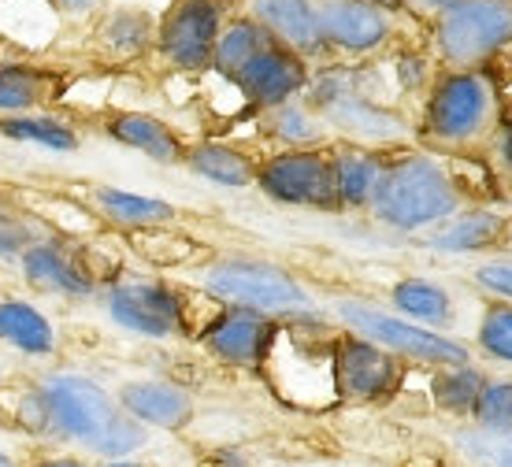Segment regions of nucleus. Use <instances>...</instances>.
I'll return each instance as SVG.
<instances>
[{"mask_svg":"<svg viewBox=\"0 0 512 467\" xmlns=\"http://www.w3.org/2000/svg\"><path fill=\"white\" fill-rule=\"evenodd\" d=\"M34 386L45 408V445L86 456L93 464H108V460H134L153 442V434L138 427L119 408L116 393L93 375L49 371Z\"/></svg>","mask_w":512,"mask_h":467,"instance_id":"1","label":"nucleus"},{"mask_svg":"<svg viewBox=\"0 0 512 467\" xmlns=\"http://www.w3.org/2000/svg\"><path fill=\"white\" fill-rule=\"evenodd\" d=\"M464 208L461 182L453 175L446 160H438L435 152H401L386 156L383 175L375 182L372 204L368 212L379 227L397 230V234H420L438 223H446L449 215Z\"/></svg>","mask_w":512,"mask_h":467,"instance_id":"2","label":"nucleus"},{"mask_svg":"<svg viewBox=\"0 0 512 467\" xmlns=\"http://www.w3.org/2000/svg\"><path fill=\"white\" fill-rule=\"evenodd\" d=\"M334 338L323 312L275 319V338L260 364L279 401L290 408H331L334 397Z\"/></svg>","mask_w":512,"mask_h":467,"instance_id":"3","label":"nucleus"},{"mask_svg":"<svg viewBox=\"0 0 512 467\" xmlns=\"http://www.w3.org/2000/svg\"><path fill=\"white\" fill-rule=\"evenodd\" d=\"M498 123V89L487 71H442L427 93L420 134L435 149L461 152L494 134Z\"/></svg>","mask_w":512,"mask_h":467,"instance_id":"4","label":"nucleus"},{"mask_svg":"<svg viewBox=\"0 0 512 467\" xmlns=\"http://www.w3.org/2000/svg\"><path fill=\"white\" fill-rule=\"evenodd\" d=\"M201 290L227 308H249L268 319L312 312V293L286 267L256 256H219L201 271Z\"/></svg>","mask_w":512,"mask_h":467,"instance_id":"5","label":"nucleus"},{"mask_svg":"<svg viewBox=\"0 0 512 467\" xmlns=\"http://www.w3.org/2000/svg\"><path fill=\"white\" fill-rule=\"evenodd\" d=\"M334 319L346 327V334H357V338L372 341L379 349H386L390 356H397L401 364H420V367H457V364H472V353L468 345L457 338H449L442 330H427L416 327L409 319L390 316L383 308L364 301H334Z\"/></svg>","mask_w":512,"mask_h":467,"instance_id":"6","label":"nucleus"},{"mask_svg":"<svg viewBox=\"0 0 512 467\" xmlns=\"http://www.w3.org/2000/svg\"><path fill=\"white\" fill-rule=\"evenodd\" d=\"M512 45V0H457L435 15V49L449 71H483Z\"/></svg>","mask_w":512,"mask_h":467,"instance_id":"7","label":"nucleus"},{"mask_svg":"<svg viewBox=\"0 0 512 467\" xmlns=\"http://www.w3.org/2000/svg\"><path fill=\"white\" fill-rule=\"evenodd\" d=\"M104 312L119 330L149 341L186 334V297L164 278L116 275L104 286Z\"/></svg>","mask_w":512,"mask_h":467,"instance_id":"8","label":"nucleus"},{"mask_svg":"<svg viewBox=\"0 0 512 467\" xmlns=\"http://www.w3.org/2000/svg\"><path fill=\"white\" fill-rule=\"evenodd\" d=\"M260 193L286 208H308V212H342L338 190H334L331 149H279L268 160L256 164Z\"/></svg>","mask_w":512,"mask_h":467,"instance_id":"9","label":"nucleus"},{"mask_svg":"<svg viewBox=\"0 0 512 467\" xmlns=\"http://www.w3.org/2000/svg\"><path fill=\"white\" fill-rule=\"evenodd\" d=\"M219 30H223V0H175L156 26L153 49L179 75H205L212 71Z\"/></svg>","mask_w":512,"mask_h":467,"instance_id":"10","label":"nucleus"},{"mask_svg":"<svg viewBox=\"0 0 512 467\" xmlns=\"http://www.w3.org/2000/svg\"><path fill=\"white\" fill-rule=\"evenodd\" d=\"M405 382V364L357 334L334 338V397L338 404H383Z\"/></svg>","mask_w":512,"mask_h":467,"instance_id":"11","label":"nucleus"},{"mask_svg":"<svg viewBox=\"0 0 512 467\" xmlns=\"http://www.w3.org/2000/svg\"><path fill=\"white\" fill-rule=\"evenodd\" d=\"M316 23L327 52L353 60L375 56L394 34V19L372 0H316Z\"/></svg>","mask_w":512,"mask_h":467,"instance_id":"12","label":"nucleus"},{"mask_svg":"<svg viewBox=\"0 0 512 467\" xmlns=\"http://www.w3.org/2000/svg\"><path fill=\"white\" fill-rule=\"evenodd\" d=\"M308 82H312V64L271 41L268 49L256 52L253 60L234 75L231 86L238 89L242 104H249L256 112H271L279 104L301 101Z\"/></svg>","mask_w":512,"mask_h":467,"instance_id":"13","label":"nucleus"},{"mask_svg":"<svg viewBox=\"0 0 512 467\" xmlns=\"http://www.w3.org/2000/svg\"><path fill=\"white\" fill-rule=\"evenodd\" d=\"M271 338H275V319L249 308H227V304H219L201 327L205 353L234 371H260Z\"/></svg>","mask_w":512,"mask_h":467,"instance_id":"14","label":"nucleus"},{"mask_svg":"<svg viewBox=\"0 0 512 467\" xmlns=\"http://www.w3.org/2000/svg\"><path fill=\"white\" fill-rule=\"evenodd\" d=\"M19 271H23L26 286L38 293H52V297H67V301H86V297H97V278L90 275V267L82 260V245L67 238H49L34 241L19 260Z\"/></svg>","mask_w":512,"mask_h":467,"instance_id":"15","label":"nucleus"},{"mask_svg":"<svg viewBox=\"0 0 512 467\" xmlns=\"http://www.w3.org/2000/svg\"><path fill=\"white\" fill-rule=\"evenodd\" d=\"M119 408L127 412L138 427L149 434H179L193 423L197 401L193 393L175 379H160V375H145V379L119 382L116 390Z\"/></svg>","mask_w":512,"mask_h":467,"instance_id":"16","label":"nucleus"},{"mask_svg":"<svg viewBox=\"0 0 512 467\" xmlns=\"http://www.w3.org/2000/svg\"><path fill=\"white\" fill-rule=\"evenodd\" d=\"M249 19L275 45L297 52L308 64L327 56L320 38V23H316V0H253V15Z\"/></svg>","mask_w":512,"mask_h":467,"instance_id":"17","label":"nucleus"},{"mask_svg":"<svg viewBox=\"0 0 512 467\" xmlns=\"http://www.w3.org/2000/svg\"><path fill=\"white\" fill-rule=\"evenodd\" d=\"M104 134L123 145V149H134L141 152L145 160H153L160 167H179L186 160V141L182 134L167 119L153 112H116L108 115V123H104Z\"/></svg>","mask_w":512,"mask_h":467,"instance_id":"18","label":"nucleus"},{"mask_svg":"<svg viewBox=\"0 0 512 467\" xmlns=\"http://www.w3.org/2000/svg\"><path fill=\"white\" fill-rule=\"evenodd\" d=\"M90 208L97 212V219H104L108 227L123 230V234L171 227V223L179 219V208H175L171 201H164V197H149V193L123 190V186H93Z\"/></svg>","mask_w":512,"mask_h":467,"instance_id":"19","label":"nucleus"},{"mask_svg":"<svg viewBox=\"0 0 512 467\" xmlns=\"http://www.w3.org/2000/svg\"><path fill=\"white\" fill-rule=\"evenodd\" d=\"M505 227L509 215L494 212V208H461L457 215H449L446 223H438L423 245L435 253H483L505 241Z\"/></svg>","mask_w":512,"mask_h":467,"instance_id":"20","label":"nucleus"},{"mask_svg":"<svg viewBox=\"0 0 512 467\" xmlns=\"http://www.w3.org/2000/svg\"><path fill=\"white\" fill-rule=\"evenodd\" d=\"M0 345L30 360H49L60 349L52 319L34 301L0 297Z\"/></svg>","mask_w":512,"mask_h":467,"instance_id":"21","label":"nucleus"},{"mask_svg":"<svg viewBox=\"0 0 512 467\" xmlns=\"http://www.w3.org/2000/svg\"><path fill=\"white\" fill-rule=\"evenodd\" d=\"M331 164H334L338 208H349V212H368L375 182H379L383 164H386L383 152L364 149V145H338V149H331Z\"/></svg>","mask_w":512,"mask_h":467,"instance_id":"22","label":"nucleus"},{"mask_svg":"<svg viewBox=\"0 0 512 467\" xmlns=\"http://www.w3.org/2000/svg\"><path fill=\"white\" fill-rule=\"evenodd\" d=\"M182 164L190 167L197 178L223 186V190H249L256 182V160L238 145H227V141H197L186 149Z\"/></svg>","mask_w":512,"mask_h":467,"instance_id":"23","label":"nucleus"},{"mask_svg":"<svg viewBox=\"0 0 512 467\" xmlns=\"http://www.w3.org/2000/svg\"><path fill=\"white\" fill-rule=\"evenodd\" d=\"M390 304H394L397 316L416 323V327L442 330L453 323V297L438 282H431V278L409 275L401 278V282H394Z\"/></svg>","mask_w":512,"mask_h":467,"instance_id":"24","label":"nucleus"},{"mask_svg":"<svg viewBox=\"0 0 512 467\" xmlns=\"http://www.w3.org/2000/svg\"><path fill=\"white\" fill-rule=\"evenodd\" d=\"M0 138L19 141V145H38L49 152H75L82 145L75 123L49 112H23V115H0Z\"/></svg>","mask_w":512,"mask_h":467,"instance_id":"25","label":"nucleus"},{"mask_svg":"<svg viewBox=\"0 0 512 467\" xmlns=\"http://www.w3.org/2000/svg\"><path fill=\"white\" fill-rule=\"evenodd\" d=\"M487 371L475 364H457V367H438L431 379V401L438 404V412H446L453 419H472V408L479 401V393L487 386Z\"/></svg>","mask_w":512,"mask_h":467,"instance_id":"26","label":"nucleus"},{"mask_svg":"<svg viewBox=\"0 0 512 467\" xmlns=\"http://www.w3.org/2000/svg\"><path fill=\"white\" fill-rule=\"evenodd\" d=\"M260 115H264V134L271 141H279L282 149H320L323 141H327L323 119L305 101L279 104V108Z\"/></svg>","mask_w":512,"mask_h":467,"instance_id":"27","label":"nucleus"},{"mask_svg":"<svg viewBox=\"0 0 512 467\" xmlns=\"http://www.w3.org/2000/svg\"><path fill=\"white\" fill-rule=\"evenodd\" d=\"M271 38L253 23V19H234V23H223L216 41V52H212V75L223 78V82H234V75L242 71L249 60H253L260 49H268Z\"/></svg>","mask_w":512,"mask_h":467,"instance_id":"28","label":"nucleus"},{"mask_svg":"<svg viewBox=\"0 0 512 467\" xmlns=\"http://www.w3.org/2000/svg\"><path fill=\"white\" fill-rule=\"evenodd\" d=\"M52 97V78L30 64H0V115L34 112Z\"/></svg>","mask_w":512,"mask_h":467,"instance_id":"29","label":"nucleus"},{"mask_svg":"<svg viewBox=\"0 0 512 467\" xmlns=\"http://www.w3.org/2000/svg\"><path fill=\"white\" fill-rule=\"evenodd\" d=\"M153 19L149 12H134V8H123V12H112L108 15V23L101 30V45L116 60H134L141 52L153 49Z\"/></svg>","mask_w":512,"mask_h":467,"instance_id":"30","label":"nucleus"},{"mask_svg":"<svg viewBox=\"0 0 512 467\" xmlns=\"http://www.w3.org/2000/svg\"><path fill=\"white\" fill-rule=\"evenodd\" d=\"M127 238H130V249L153 267H182L201 253L197 241L179 234V230H171V227L138 230V234H127Z\"/></svg>","mask_w":512,"mask_h":467,"instance_id":"31","label":"nucleus"},{"mask_svg":"<svg viewBox=\"0 0 512 467\" xmlns=\"http://www.w3.org/2000/svg\"><path fill=\"white\" fill-rule=\"evenodd\" d=\"M49 238L34 215L0 193V260H19L34 241Z\"/></svg>","mask_w":512,"mask_h":467,"instance_id":"32","label":"nucleus"},{"mask_svg":"<svg viewBox=\"0 0 512 467\" xmlns=\"http://www.w3.org/2000/svg\"><path fill=\"white\" fill-rule=\"evenodd\" d=\"M472 427L487 430L494 438L512 434V379H487L472 408Z\"/></svg>","mask_w":512,"mask_h":467,"instance_id":"33","label":"nucleus"},{"mask_svg":"<svg viewBox=\"0 0 512 467\" xmlns=\"http://www.w3.org/2000/svg\"><path fill=\"white\" fill-rule=\"evenodd\" d=\"M475 345L479 353L498 360V364H512V304L494 301L483 308L479 327H475Z\"/></svg>","mask_w":512,"mask_h":467,"instance_id":"34","label":"nucleus"},{"mask_svg":"<svg viewBox=\"0 0 512 467\" xmlns=\"http://www.w3.org/2000/svg\"><path fill=\"white\" fill-rule=\"evenodd\" d=\"M464 453L475 456L483 467H512V434L505 438H494L487 430L472 427L468 434H461Z\"/></svg>","mask_w":512,"mask_h":467,"instance_id":"35","label":"nucleus"},{"mask_svg":"<svg viewBox=\"0 0 512 467\" xmlns=\"http://www.w3.org/2000/svg\"><path fill=\"white\" fill-rule=\"evenodd\" d=\"M472 282L483 293H490V297L512 304V260H490V264H479L475 267Z\"/></svg>","mask_w":512,"mask_h":467,"instance_id":"36","label":"nucleus"},{"mask_svg":"<svg viewBox=\"0 0 512 467\" xmlns=\"http://www.w3.org/2000/svg\"><path fill=\"white\" fill-rule=\"evenodd\" d=\"M394 78L401 89H416L427 82V60H423L420 52H405V56H397L394 60Z\"/></svg>","mask_w":512,"mask_h":467,"instance_id":"37","label":"nucleus"},{"mask_svg":"<svg viewBox=\"0 0 512 467\" xmlns=\"http://www.w3.org/2000/svg\"><path fill=\"white\" fill-rule=\"evenodd\" d=\"M23 467H97V464L86 460V456H78V453H64V449H56V453L34 456V460L23 464Z\"/></svg>","mask_w":512,"mask_h":467,"instance_id":"38","label":"nucleus"},{"mask_svg":"<svg viewBox=\"0 0 512 467\" xmlns=\"http://www.w3.org/2000/svg\"><path fill=\"white\" fill-rule=\"evenodd\" d=\"M420 12H431V15H438V12H446L449 4H457V0H412Z\"/></svg>","mask_w":512,"mask_h":467,"instance_id":"39","label":"nucleus"},{"mask_svg":"<svg viewBox=\"0 0 512 467\" xmlns=\"http://www.w3.org/2000/svg\"><path fill=\"white\" fill-rule=\"evenodd\" d=\"M97 0H60V8H67V12H90Z\"/></svg>","mask_w":512,"mask_h":467,"instance_id":"40","label":"nucleus"},{"mask_svg":"<svg viewBox=\"0 0 512 467\" xmlns=\"http://www.w3.org/2000/svg\"><path fill=\"white\" fill-rule=\"evenodd\" d=\"M0 467H23L19 464V456H15L8 445H0Z\"/></svg>","mask_w":512,"mask_h":467,"instance_id":"41","label":"nucleus"},{"mask_svg":"<svg viewBox=\"0 0 512 467\" xmlns=\"http://www.w3.org/2000/svg\"><path fill=\"white\" fill-rule=\"evenodd\" d=\"M97 467H149V464L134 456V460H108V464H97Z\"/></svg>","mask_w":512,"mask_h":467,"instance_id":"42","label":"nucleus"},{"mask_svg":"<svg viewBox=\"0 0 512 467\" xmlns=\"http://www.w3.org/2000/svg\"><path fill=\"white\" fill-rule=\"evenodd\" d=\"M4 382H8V367H4V360H0V390H4Z\"/></svg>","mask_w":512,"mask_h":467,"instance_id":"43","label":"nucleus"},{"mask_svg":"<svg viewBox=\"0 0 512 467\" xmlns=\"http://www.w3.org/2000/svg\"><path fill=\"white\" fill-rule=\"evenodd\" d=\"M505 245L512 249V219H509V227H505Z\"/></svg>","mask_w":512,"mask_h":467,"instance_id":"44","label":"nucleus"},{"mask_svg":"<svg viewBox=\"0 0 512 467\" xmlns=\"http://www.w3.org/2000/svg\"><path fill=\"white\" fill-rule=\"evenodd\" d=\"M375 4H379V8H386V4H383V0H375Z\"/></svg>","mask_w":512,"mask_h":467,"instance_id":"45","label":"nucleus"},{"mask_svg":"<svg viewBox=\"0 0 512 467\" xmlns=\"http://www.w3.org/2000/svg\"><path fill=\"white\" fill-rule=\"evenodd\" d=\"M509 178H512V171H509Z\"/></svg>","mask_w":512,"mask_h":467,"instance_id":"46","label":"nucleus"}]
</instances>
